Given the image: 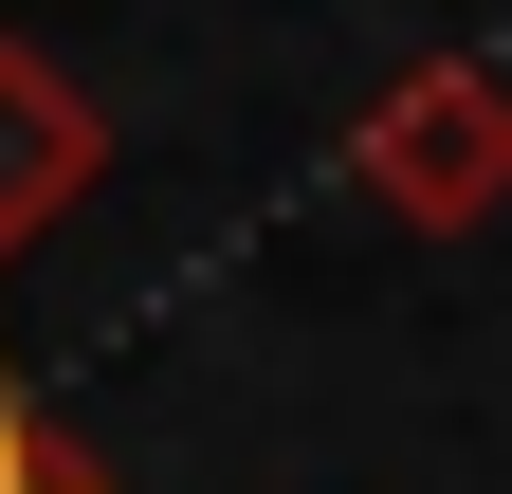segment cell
<instances>
[{
    "label": "cell",
    "mask_w": 512,
    "mask_h": 494,
    "mask_svg": "<svg viewBox=\"0 0 512 494\" xmlns=\"http://www.w3.org/2000/svg\"><path fill=\"white\" fill-rule=\"evenodd\" d=\"M348 183H366L403 238L512 220V74H494V55H421V74H384L366 129H348Z\"/></svg>",
    "instance_id": "obj_1"
},
{
    "label": "cell",
    "mask_w": 512,
    "mask_h": 494,
    "mask_svg": "<svg viewBox=\"0 0 512 494\" xmlns=\"http://www.w3.org/2000/svg\"><path fill=\"white\" fill-rule=\"evenodd\" d=\"M92 183H110V110L55 74L37 37H0V257H37Z\"/></svg>",
    "instance_id": "obj_2"
},
{
    "label": "cell",
    "mask_w": 512,
    "mask_h": 494,
    "mask_svg": "<svg viewBox=\"0 0 512 494\" xmlns=\"http://www.w3.org/2000/svg\"><path fill=\"white\" fill-rule=\"evenodd\" d=\"M0 494H110V476H92V458H74V440H55V421H37V440L0 458Z\"/></svg>",
    "instance_id": "obj_3"
}]
</instances>
